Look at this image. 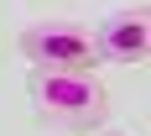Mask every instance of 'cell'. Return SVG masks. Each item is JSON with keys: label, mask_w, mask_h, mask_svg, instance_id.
<instances>
[{"label": "cell", "mask_w": 151, "mask_h": 136, "mask_svg": "<svg viewBox=\"0 0 151 136\" xmlns=\"http://www.w3.org/2000/svg\"><path fill=\"white\" fill-rule=\"evenodd\" d=\"M16 47L31 68H89L94 73V63H99L83 21H31V26H21Z\"/></svg>", "instance_id": "obj_2"}, {"label": "cell", "mask_w": 151, "mask_h": 136, "mask_svg": "<svg viewBox=\"0 0 151 136\" xmlns=\"http://www.w3.org/2000/svg\"><path fill=\"white\" fill-rule=\"evenodd\" d=\"M94 136H120V131H94Z\"/></svg>", "instance_id": "obj_4"}, {"label": "cell", "mask_w": 151, "mask_h": 136, "mask_svg": "<svg viewBox=\"0 0 151 136\" xmlns=\"http://www.w3.org/2000/svg\"><path fill=\"white\" fill-rule=\"evenodd\" d=\"M94 37V58L99 63H120V68H141L151 58V11L130 5V11L104 16L99 26H89Z\"/></svg>", "instance_id": "obj_3"}, {"label": "cell", "mask_w": 151, "mask_h": 136, "mask_svg": "<svg viewBox=\"0 0 151 136\" xmlns=\"http://www.w3.org/2000/svg\"><path fill=\"white\" fill-rule=\"evenodd\" d=\"M26 94L37 105V115L63 126V131H99L109 115V89L89 68H31Z\"/></svg>", "instance_id": "obj_1"}]
</instances>
